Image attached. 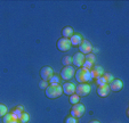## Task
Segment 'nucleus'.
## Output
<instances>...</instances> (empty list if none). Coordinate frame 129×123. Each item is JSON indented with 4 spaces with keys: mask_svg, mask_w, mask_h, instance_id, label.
<instances>
[{
    "mask_svg": "<svg viewBox=\"0 0 129 123\" xmlns=\"http://www.w3.org/2000/svg\"><path fill=\"white\" fill-rule=\"evenodd\" d=\"M109 88L111 91H120V90H122V88H123V82L121 81V80H113L111 83H109Z\"/></svg>",
    "mask_w": 129,
    "mask_h": 123,
    "instance_id": "obj_10",
    "label": "nucleus"
},
{
    "mask_svg": "<svg viewBox=\"0 0 129 123\" xmlns=\"http://www.w3.org/2000/svg\"><path fill=\"white\" fill-rule=\"evenodd\" d=\"M62 64H63L64 66H70L71 64H72V57H71V56H64V57L62 58Z\"/></svg>",
    "mask_w": 129,
    "mask_h": 123,
    "instance_id": "obj_19",
    "label": "nucleus"
},
{
    "mask_svg": "<svg viewBox=\"0 0 129 123\" xmlns=\"http://www.w3.org/2000/svg\"><path fill=\"white\" fill-rule=\"evenodd\" d=\"M4 123H18V118L13 113L6 114V115L4 116Z\"/></svg>",
    "mask_w": 129,
    "mask_h": 123,
    "instance_id": "obj_15",
    "label": "nucleus"
},
{
    "mask_svg": "<svg viewBox=\"0 0 129 123\" xmlns=\"http://www.w3.org/2000/svg\"><path fill=\"white\" fill-rule=\"evenodd\" d=\"M83 113H85V106H83L82 104H76V105H73V107L71 108L70 111V114L72 117L74 118H79L81 117V116L83 115Z\"/></svg>",
    "mask_w": 129,
    "mask_h": 123,
    "instance_id": "obj_3",
    "label": "nucleus"
},
{
    "mask_svg": "<svg viewBox=\"0 0 129 123\" xmlns=\"http://www.w3.org/2000/svg\"><path fill=\"white\" fill-rule=\"evenodd\" d=\"M73 75H74V67H72V66H64V68L62 70L61 72V77L64 80V81H69V80H71L73 77Z\"/></svg>",
    "mask_w": 129,
    "mask_h": 123,
    "instance_id": "obj_5",
    "label": "nucleus"
},
{
    "mask_svg": "<svg viewBox=\"0 0 129 123\" xmlns=\"http://www.w3.org/2000/svg\"><path fill=\"white\" fill-rule=\"evenodd\" d=\"M62 90H63V92L65 95L71 96V95H73L76 92V86L73 85V83H71V82H65V83L62 86Z\"/></svg>",
    "mask_w": 129,
    "mask_h": 123,
    "instance_id": "obj_12",
    "label": "nucleus"
},
{
    "mask_svg": "<svg viewBox=\"0 0 129 123\" xmlns=\"http://www.w3.org/2000/svg\"><path fill=\"white\" fill-rule=\"evenodd\" d=\"M65 123H78L77 122V118L72 117V116H70V117H68L65 120Z\"/></svg>",
    "mask_w": 129,
    "mask_h": 123,
    "instance_id": "obj_27",
    "label": "nucleus"
},
{
    "mask_svg": "<svg viewBox=\"0 0 129 123\" xmlns=\"http://www.w3.org/2000/svg\"><path fill=\"white\" fill-rule=\"evenodd\" d=\"M85 60H87V62H90V63H94V60H95V56L93 55V54H87L85 57Z\"/></svg>",
    "mask_w": 129,
    "mask_h": 123,
    "instance_id": "obj_24",
    "label": "nucleus"
},
{
    "mask_svg": "<svg viewBox=\"0 0 129 123\" xmlns=\"http://www.w3.org/2000/svg\"><path fill=\"white\" fill-rule=\"evenodd\" d=\"M7 112H8L7 107L4 104H0V117H4V116L7 114Z\"/></svg>",
    "mask_w": 129,
    "mask_h": 123,
    "instance_id": "obj_22",
    "label": "nucleus"
},
{
    "mask_svg": "<svg viewBox=\"0 0 129 123\" xmlns=\"http://www.w3.org/2000/svg\"><path fill=\"white\" fill-rule=\"evenodd\" d=\"M90 92V86L88 83H80L76 86V94L79 97H85Z\"/></svg>",
    "mask_w": 129,
    "mask_h": 123,
    "instance_id": "obj_4",
    "label": "nucleus"
},
{
    "mask_svg": "<svg viewBox=\"0 0 129 123\" xmlns=\"http://www.w3.org/2000/svg\"><path fill=\"white\" fill-rule=\"evenodd\" d=\"M79 53H81L82 55H87V54H90L91 50H93V46L90 44L89 41L87 40H82L81 41V44L79 45Z\"/></svg>",
    "mask_w": 129,
    "mask_h": 123,
    "instance_id": "obj_6",
    "label": "nucleus"
},
{
    "mask_svg": "<svg viewBox=\"0 0 129 123\" xmlns=\"http://www.w3.org/2000/svg\"><path fill=\"white\" fill-rule=\"evenodd\" d=\"M69 40H70V42H71V46H79V45L81 44V41H82V38H81V35H79V34H73Z\"/></svg>",
    "mask_w": 129,
    "mask_h": 123,
    "instance_id": "obj_16",
    "label": "nucleus"
},
{
    "mask_svg": "<svg viewBox=\"0 0 129 123\" xmlns=\"http://www.w3.org/2000/svg\"><path fill=\"white\" fill-rule=\"evenodd\" d=\"M103 74H104V70H103L101 66H95L93 70H90V77H91V80L93 79L97 80L98 77L102 76Z\"/></svg>",
    "mask_w": 129,
    "mask_h": 123,
    "instance_id": "obj_13",
    "label": "nucleus"
},
{
    "mask_svg": "<svg viewBox=\"0 0 129 123\" xmlns=\"http://www.w3.org/2000/svg\"><path fill=\"white\" fill-rule=\"evenodd\" d=\"M39 86H40V88H41V89H46V88L48 87V82L41 80V81H40V83H39Z\"/></svg>",
    "mask_w": 129,
    "mask_h": 123,
    "instance_id": "obj_26",
    "label": "nucleus"
},
{
    "mask_svg": "<svg viewBox=\"0 0 129 123\" xmlns=\"http://www.w3.org/2000/svg\"><path fill=\"white\" fill-rule=\"evenodd\" d=\"M96 92L100 97H106L110 92V88L109 85H102V86H98L97 89H96Z\"/></svg>",
    "mask_w": 129,
    "mask_h": 123,
    "instance_id": "obj_14",
    "label": "nucleus"
},
{
    "mask_svg": "<svg viewBox=\"0 0 129 123\" xmlns=\"http://www.w3.org/2000/svg\"><path fill=\"white\" fill-rule=\"evenodd\" d=\"M53 75H54L53 68L49 67V66H45V67H42L41 71H40V76H41V79L44 80V81H49Z\"/></svg>",
    "mask_w": 129,
    "mask_h": 123,
    "instance_id": "obj_8",
    "label": "nucleus"
},
{
    "mask_svg": "<svg viewBox=\"0 0 129 123\" xmlns=\"http://www.w3.org/2000/svg\"><path fill=\"white\" fill-rule=\"evenodd\" d=\"M113 76L111 74H103L102 76H100L97 80H96V83H97L98 86H102V85H109V83H111V82L113 81Z\"/></svg>",
    "mask_w": 129,
    "mask_h": 123,
    "instance_id": "obj_11",
    "label": "nucleus"
},
{
    "mask_svg": "<svg viewBox=\"0 0 129 123\" xmlns=\"http://www.w3.org/2000/svg\"><path fill=\"white\" fill-rule=\"evenodd\" d=\"M79 99H80V97L78 96L77 94H73V95H71L70 96V98H69V101H70L72 105H76V104H78L79 103Z\"/></svg>",
    "mask_w": 129,
    "mask_h": 123,
    "instance_id": "obj_18",
    "label": "nucleus"
},
{
    "mask_svg": "<svg viewBox=\"0 0 129 123\" xmlns=\"http://www.w3.org/2000/svg\"><path fill=\"white\" fill-rule=\"evenodd\" d=\"M89 123H100V122H98V121H96V120H93V121H90Z\"/></svg>",
    "mask_w": 129,
    "mask_h": 123,
    "instance_id": "obj_28",
    "label": "nucleus"
},
{
    "mask_svg": "<svg viewBox=\"0 0 129 123\" xmlns=\"http://www.w3.org/2000/svg\"><path fill=\"white\" fill-rule=\"evenodd\" d=\"M93 64L94 63H90V62H87V60H85V63H83L82 67L86 68V70H88V71H90L91 68H93Z\"/></svg>",
    "mask_w": 129,
    "mask_h": 123,
    "instance_id": "obj_25",
    "label": "nucleus"
},
{
    "mask_svg": "<svg viewBox=\"0 0 129 123\" xmlns=\"http://www.w3.org/2000/svg\"><path fill=\"white\" fill-rule=\"evenodd\" d=\"M57 48L59 49V51H68L71 48V42L69 39L62 38L57 41Z\"/></svg>",
    "mask_w": 129,
    "mask_h": 123,
    "instance_id": "obj_7",
    "label": "nucleus"
},
{
    "mask_svg": "<svg viewBox=\"0 0 129 123\" xmlns=\"http://www.w3.org/2000/svg\"><path fill=\"white\" fill-rule=\"evenodd\" d=\"M49 82H50V85H59V77L57 75H53L49 80Z\"/></svg>",
    "mask_w": 129,
    "mask_h": 123,
    "instance_id": "obj_23",
    "label": "nucleus"
},
{
    "mask_svg": "<svg viewBox=\"0 0 129 123\" xmlns=\"http://www.w3.org/2000/svg\"><path fill=\"white\" fill-rule=\"evenodd\" d=\"M30 120V116L27 113H22V115L20 116V118H18V121H20L21 123H27Z\"/></svg>",
    "mask_w": 129,
    "mask_h": 123,
    "instance_id": "obj_21",
    "label": "nucleus"
},
{
    "mask_svg": "<svg viewBox=\"0 0 129 123\" xmlns=\"http://www.w3.org/2000/svg\"><path fill=\"white\" fill-rule=\"evenodd\" d=\"M76 80L79 83H87L88 81L91 80L90 77V71L86 70V68H79L76 72Z\"/></svg>",
    "mask_w": 129,
    "mask_h": 123,
    "instance_id": "obj_2",
    "label": "nucleus"
},
{
    "mask_svg": "<svg viewBox=\"0 0 129 123\" xmlns=\"http://www.w3.org/2000/svg\"><path fill=\"white\" fill-rule=\"evenodd\" d=\"M62 35H63V38H65V39L71 38V36L73 35V29L70 26L64 27V29L62 30Z\"/></svg>",
    "mask_w": 129,
    "mask_h": 123,
    "instance_id": "obj_17",
    "label": "nucleus"
},
{
    "mask_svg": "<svg viewBox=\"0 0 129 123\" xmlns=\"http://www.w3.org/2000/svg\"><path fill=\"white\" fill-rule=\"evenodd\" d=\"M22 111H23V107H22V106H17L15 109H13V112H12V113L14 114V115L16 116L17 118H20V116L22 115V113H23Z\"/></svg>",
    "mask_w": 129,
    "mask_h": 123,
    "instance_id": "obj_20",
    "label": "nucleus"
},
{
    "mask_svg": "<svg viewBox=\"0 0 129 123\" xmlns=\"http://www.w3.org/2000/svg\"><path fill=\"white\" fill-rule=\"evenodd\" d=\"M46 96L47 98H50V99H55V98H58L59 96H62L63 94V90H62V87L59 85H50L46 88Z\"/></svg>",
    "mask_w": 129,
    "mask_h": 123,
    "instance_id": "obj_1",
    "label": "nucleus"
},
{
    "mask_svg": "<svg viewBox=\"0 0 129 123\" xmlns=\"http://www.w3.org/2000/svg\"><path fill=\"white\" fill-rule=\"evenodd\" d=\"M72 63L74 64L76 67H82L83 63H85V55H82L81 53L74 54V56L72 57Z\"/></svg>",
    "mask_w": 129,
    "mask_h": 123,
    "instance_id": "obj_9",
    "label": "nucleus"
}]
</instances>
